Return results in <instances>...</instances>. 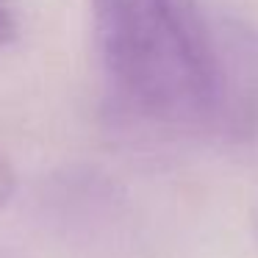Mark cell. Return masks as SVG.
<instances>
[{"instance_id":"obj_4","label":"cell","mask_w":258,"mask_h":258,"mask_svg":"<svg viewBox=\"0 0 258 258\" xmlns=\"http://www.w3.org/2000/svg\"><path fill=\"white\" fill-rule=\"evenodd\" d=\"M252 228H255V236H258V203H255V211H252Z\"/></svg>"},{"instance_id":"obj_2","label":"cell","mask_w":258,"mask_h":258,"mask_svg":"<svg viewBox=\"0 0 258 258\" xmlns=\"http://www.w3.org/2000/svg\"><path fill=\"white\" fill-rule=\"evenodd\" d=\"M14 186H17V180H14V169H12V164L6 161V156L0 153V208L12 200Z\"/></svg>"},{"instance_id":"obj_1","label":"cell","mask_w":258,"mask_h":258,"mask_svg":"<svg viewBox=\"0 0 258 258\" xmlns=\"http://www.w3.org/2000/svg\"><path fill=\"white\" fill-rule=\"evenodd\" d=\"M100 64L114 100L156 125L217 114L225 75L195 0H92Z\"/></svg>"},{"instance_id":"obj_3","label":"cell","mask_w":258,"mask_h":258,"mask_svg":"<svg viewBox=\"0 0 258 258\" xmlns=\"http://www.w3.org/2000/svg\"><path fill=\"white\" fill-rule=\"evenodd\" d=\"M14 36H17V23H14L9 6L0 0V47H6Z\"/></svg>"}]
</instances>
